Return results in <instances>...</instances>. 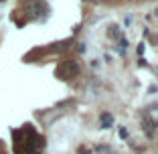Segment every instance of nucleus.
<instances>
[{
    "mask_svg": "<svg viewBox=\"0 0 158 154\" xmlns=\"http://www.w3.org/2000/svg\"><path fill=\"white\" fill-rule=\"evenodd\" d=\"M79 71V65L75 63L73 59H69V61H63L59 67H57V75H59L61 79H69V77H73L75 73Z\"/></svg>",
    "mask_w": 158,
    "mask_h": 154,
    "instance_id": "obj_1",
    "label": "nucleus"
},
{
    "mask_svg": "<svg viewBox=\"0 0 158 154\" xmlns=\"http://www.w3.org/2000/svg\"><path fill=\"white\" fill-rule=\"evenodd\" d=\"M27 10L33 14V16H41V14H45L47 10H49V6H47L45 2H41V0H28Z\"/></svg>",
    "mask_w": 158,
    "mask_h": 154,
    "instance_id": "obj_2",
    "label": "nucleus"
},
{
    "mask_svg": "<svg viewBox=\"0 0 158 154\" xmlns=\"http://www.w3.org/2000/svg\"><path fill=\"white\" fill-rule=\"evenodd\" d=\"M102 124H103V128H110L114 124V116L112 114H102Z\"/></svg>",
    "mask_w": 158,
    "mask_h": 154,
    "instance_id": "obj_3",
    "label": "nucleus"
},
{
    "mask_svg": "<svg viewBox=\"0 0 158 154\" xmlns=\"http://www.w3.org/2000/svg\"><path fill=\"white\" fill-rule=\"evenodd\" d=\"M77 154H91V150H89V148H79Z\"/></svg>",
    "mask_w": 158,
    "mask_h": 154,
    "instance_id": "obj_4",
    "label": "nucleus"
},
{
    "mask_svg": "<svg viewBox=\"0 0 158 154\" xmlns=\"http://www.w3.org/2000/svg\"><path fill=\"white\" fill-rule=\"evenodd\" d=\"M0 2H2V0H0Z\"/></svg>",
    "mask_w": 158,
    "mask_h": 154,
    "instance_id": "obj_5",
    "label": "nucleus"
}]
</instances>
